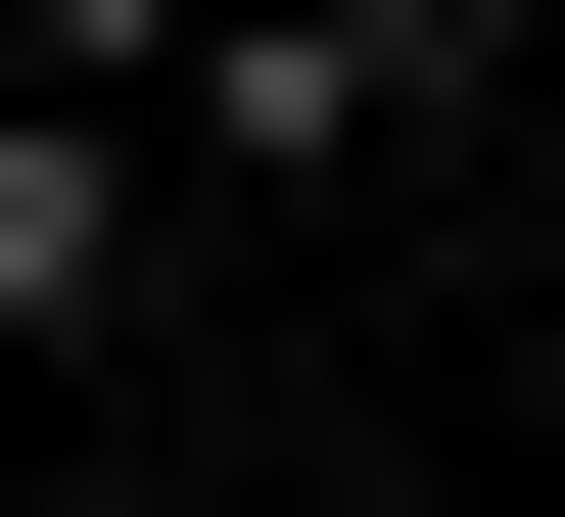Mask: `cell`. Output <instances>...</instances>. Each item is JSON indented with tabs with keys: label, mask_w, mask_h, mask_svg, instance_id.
Listing matches in <instances>:
<instances>
[{
	"label": "cell",
	"mask_w": 565,
	"mask_h": 517,
	"mask_svg": "<svg viewBox=\"0 0 565 517\" xmlns=\"http://www.w3.org/2000/svg\"><path fill=\"white\" fill-rule=\"evenodd\" d=\"M330 47H377V95H424V141H471V95H519V0H330Z\"/></svg>",
	"instance_id": "7a4b0ae2"
},
{
	"label": "cell",
	"mask_w": 565,
	"mask_h": 517,
	"mask_svg": "<svg viewBox=\"0 0 565 517\" xmlns=\"http://www.w3.org/2000/svg\"><path fill=\"white\" fill-rule=\"evenodd\" d=\"M377 141H424V95L330 47V0H189V189H377Z\"/></svg>",
	"instance_id": "6da1fadb"
}]
</instances>
